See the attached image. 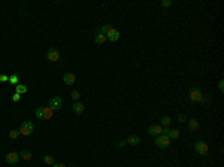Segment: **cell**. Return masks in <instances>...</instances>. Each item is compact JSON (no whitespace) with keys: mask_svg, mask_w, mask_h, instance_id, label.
I'll list each match as a JSON object with an SVG mask.
<instances>
[{"mask_svg":"<svg viewBox=\"0 0 224 167\" xmlns=\"http://www.w3.org/2000/svg\"><path fill=\"white\" fill-rule=\"evenodd\" d=\"M188 100L190 101H196V103H202L203 101V92L200 88L193 87L188 90Z\"/></svg>","mask_w":224,"mask_h":167,"instance_id":"6da1fadb","label":"cell"},{"mask_svg":"<svg viewBox=\"0 0 224 167\" xmlns=\"http://www.w3.org/2000/svg\"><path fill=\"white\" fill-rule=\"evenodd\" d=\"M35 133V124L32 121H24L21 127H19V134L23 136H32Z\"/></svg>","mask_w":224,"mask_h":167,"instance_id":"7a4b0ae2","label":"cell"},{"mask_svg":"<svg viewBox=\"0 0 224 167\" xmlns=\"http://www.w3.org/2000/svg\"><path fill=\"white\" fill-rule=\"evenodd\" d=\"M169 145H170V139L167 136L160 134V136L155 137V146H158V148H169Z\"/></svg>","mask_w":224,"mask_h":167,"instance_id":"3957f363","label":"cell"},{"mask_svg":"<svg viewBox=\"0 0 224 167\" xmlns=\"http://www.w3.org/2000/svg\"><path fill=\"white\" fill-rule=\"evenodd\" d=\"M194 151L197 152L199 155H206L209 148H208V143L203 142V140H199V142L194 143Z\"/></svg>","mask_w":224,"mask_h":167,"instance_id":"277c9868","label":"cell"},{"mask_svg":"<svg viewBox=\"0 0 224 167\" xmlns=\"http://www.w3.org/2000/svg\"><path fill=\"white\" fill-rule=\"evenodd\" d=\"M162 134L164 136H167L169 139H178L179 137V130H176V128H169V127H164Z\"/></svg>","mask_w":224,"mask_h":167,"instance_id":"5b68a950","label":"cell"},{"mask_svg":"<svg viewBox=\"0 0 224 167\" xmlns=\"http://www.w3.org/2000/svg\"><path fill=\"white\" fill-rule=\"evenodd\" d=\"M46 58L52 61V63H55V61H58L60 60V52L57 48H50L48 52H46Z\"/></svg>","mask_w":224,"mask_h":167,"instance_id":"8992f818","label":"cell"},{"mask_svg":"<svg viewBox=\"0 0 224 167\" xmlns=\"http://www.w3.org/2000/svg\"><path fill=\"white\" fill-rule=\"evenodd\" d=\"M52 110H58V109L63 106V99L61 97H52L50 100V105H48Z\"/></svg>","mask_w":224,"mask_h":167,"instance_id":"52a82bcc","label":"cell"},{"mask_svg":"<svg viewBox=\"0 0 224 167\" xmlns=\"http://www.w3.org/2000/svg\"><path fill=\"white\" fill-rule=\"evenodd\" d=\"M106 39L111 42H117L120 39V30H117V28H111L108 33H106Z\"/></svg>","mask_w":224,"mask_h":167,"instance_id":"ba28073f","label":"cell"},{"mask_svg":"<svg viewBox=\"0 0 224 167\" xmlns=\"http://www.w3.org/2000/svg\"><path fill=\"white\" fill-rule=\"evenodd\" d=\"M162 131H163V128H162V125L158 124L149 125V128H148V134H151V136H160Z\"/></svg>","mask_w":224,"mask_h":167,"instance_id":"9c48e42d","label":"cell"},{"mask_svg":"<svg viewBox=\"0 0 224 167\" xmlns=\"http://www.w3.org/2000/svg\"><path fill=\"white\" fill-rule=\"evenodd\" d=\"M18 161H19V154H17V152H9L6 155V163L8 164H17Z\"/></svg>","mask_w":224,"mask_h":167,"instance_id":"30bf717a","label":"cell"},{"mask_svg":"<svg viewBox=\"0 0 224 167\" xmlns=\"http://www.w3.org/2000/svg\"><path fill=\"white\" fill-rule=\"evenodd\" d=\"M84 109H85V106H84V103H81V101H75V103L72 105V112L76 113V115H81V113L84 112Z\"/></svg>","mask_w":224,"mask_h":167,"instance_id":"8fae6325","label":"cell"},{"mask_svg":"<svg viewBox=\"0 0 224 167\" xmlns=\"http://www.w3.org/2000/svg\"><path fill=\"white\" fill-rule=\"evenodd\" d=\"M187 125H188V128L191 131H196L200 128V124H199L197 119H194V118H191V119H187Z\"/></svg>","mask_w":224,"mask_h":167,"instance_id":"7c38bea8","label":"cell"},{"mask_svg":"<svg viewBox=\"0 0 224 167\" xmlns=\"http://www.w3.org/2000/svg\"><path fill=\"white\" fill-rule=\"evenodd\" d=\"M75 81H76V76L73 73H64V76H63V82L66 85H72V84H75Z\"/></svg>","mask_w":224,"mask_h":167,"instance_id":"4fadbf2b","label":"cell"},{"mask_svg":"<svg viewBox=\"0 0 224 167\" xmlns=\"http://www.w3.org/2000/svg\"><path fill=\"white\" fill-rule=\"evenodd\" d=\"M126 142H127V145L138 146L139 143H140V137H139V136H129V137L126 139Z\"/></svg>","mask_w":224,"mask_h":167,"instance_id":"5bb4252c","label":"cell"},{"mask_svg":"<svg viewBox=\"0 0 224 167\" xmlns=\"http://www.w3.org/2000/svg\"><path fill=\"white\" fill-rule=\"evenodd\" d=\"M94 41H96V43H97V45H103L108 39H106V36H105V34H102V33H99V32H97V33H96Z\"/></svg>","mask_w":224,"mask_h":167,"instance_id":"9a60e30c","label":"cell"},{"mask_svg":"<svg viewBox=\"0 0 224 167\" xmlns=\"http://www.w3.org/2000/svg\"><path fill=\"white\" fill-rule=\"evenodd\" d=\"M52 113H54V110L50 106H43V119H51Z\"/></svg>","mask_w":224,"mask_h":167,"instance_id":"2e32d148","label":"cell"},{"mask_svg":"<svg viewBox=\"0 0 224 167\" xmlns=\"http://www.w3.org/2000/svg\"><path fill=\"white\" fill-rule=\"evenodd\" d=\"M19 158L26 160V161H30V160H32V152L27 151V149H23L21 152H19Z\"/></svg>","mask_w":224,"mask_h":167,"instance_id":"e0dca14e","label":"cell"},{"mask_svg":"<svg viewBox=\"0 0 224 167\" xmlns=\"http://www.w3.org/2000/svg\"><path fill=\"white\" fill-rule=\"evenodd\" d=\"M15 88H17L18 94H26V92H27V87H26V85H23V84H18Z\"/></svg>","mask_w":224,"mask_h":167,"instance_id":"ac0fdd59","label":"cell"},{"mask_svg":"<svg viewBox=\"0 0 224 167\" xmlns=\"http://www.w3.org/2000/svg\"><path fill=\"white\" fill-rule=\"evenodd\" d=\"M170 122H172V119H170V117L164 115V117L162 118V125H163V127H169V125H170Z\"/></svg>","mask_w":224,"mask_h":167,"instance_id":"d6986e66","label":"cell"},{"mask_svg":"<svg viewBox=\"0 0 224 167\" xmlns=\"http://www.w3.org/2000/svg\"><path fill=\"white\" fill-rule=\"evenodd\" d=\"M111 28H112V27H111L109 24H105V25H102V27H100L99 33H102V34H105V36H106V33H108V32H109Z\"/></svg>","mask_w":224,"mask_h":167,"instance_id":"ffe728a7","label":"cell"},{"mask_svg":"<svg viewBox=\"0 0 224 167\" xmlns=\"http://www.w3.org/2000/svg\"><path fill=\"white\" fill-rule=\"evenodd\" d=\"M43 163H45V164H50V166H54V158H52L51 155H45V157H43Z\"/></svg>","mask_w":224,"mask_h":167,"instance_id":"44dd1931","label":"cell"},{"mask_svg":"<svg viewBox=\"0 0 224 167\" xmlns=\"http://www.w3.org/2000/svg\"><path fill=\"white\" fill-rule=\"evenodd\" d=\"M9 82L14 84V85L17 87L18 82H19V79H18V76H17V75H11V76H9Z\"/></svg>","mask_w":224,"mask_h":167,"instance_id":"7402d4cb","label":"cell"},{"mask_svg":"<svg viewBox=\"0 0 224 167\" xmlns=\"http://www.w3.org/2000/svg\"><path fill=\"white\" fill-rule=\"evenodd\" d=\"M18 136H19V130H12V131H9V137H11V139H17Z\"/></svg>","mask_w":224,"mask_h":167,"instance_id":"603a6c76","label":"cell"},{"mask_svg":"<svg viewBox=\"0 0 224 167\" xmlns=\"http://www.w3.org/2000/svg\"><path fill=\"white\" fill-rule=\"evenodd\" d=\"M36 117L39 118V119H43V106L42 108H37V110H36Z\"/></svg>","mask_w":224,"mask_h":167,"instance_id":"cb8c5ba5","label":"cell"},{"mask_svg":"<svg viewBox=\"0 0 224 167\" xmlns=\"http://www.w3.org/2000/svg\"><path fill=\"white\" fill-rule=\"evenodd\" d=\"M70 96H72V99H73V100H79V97H81V92L79 91H72V94H70Z\"/></svg>","mask_w":224,"mask_h":167,"instance_id":"d4e9b609","label":"cell"},{"mask_svg":"<svg viewBox=\"0 0 224 167\" xmlns=\"http://www.w3.org/2000/svg\"><path fill=\"white\" fill-rule=\"evenodd\" d=\"M170 5H172V0H163V2H162V6H163V8H169Z\"/></svg>","mask_w":224,"mask_h":167,"instance_id":"484cf974","label":"cell"},{"mask_svg":"<svg viewBox=\"0 0 224 167\" xmlns=\"http://www.w3.org/2000/svg\"><path fill=\"white\" fill-rule=\"evenodd\" d=\"M218 90H220V92H224V81L223 79L218 82Z\"/></svg>","mask_w":224,"mask_h":167,"instance_id":"4316f807","label":"cell"},{"mask_svg":"<svg viewBox=\"0 0 224 167\" xmlns=\"http://www.w3.org/2000/svg\"><path fill=\"white\" fill-rule=\"evenodd\" d=\"M19 99H21V94H18V92H15V94L12 96V100L15 101V103H17V101H19Z\"/></svg>","mask_w":224,"mask_h":167,"instance_id":"83f0119b","label":"cell"},{"mask_svg":"<svg viewBox=\"0 0 224 167\" xmlns=\"http://www.w3.org/2000/svg\"><path fill=\"white\" fill-rule=\"evenodd\" d=\"M178 119H179V122H187V117L181 113V115H178Z\"/></svg>","mask_w":224,"mask_h":167,"instance_id":"f1b7e54d","label":"cell"},{"mask_svg":"<svg viewBox=\"0 0 224 167\" xmlns=\"http://www.w3.org/2000/svg\"><path fill=\"white\" fill-rule=\"evenodd\" d=\"M127 145V142L126 140H118V143H117V148H123V146H126Z\"/></svg>","mask_w":224,"mask_h":167,"instance_id":"f546056e","label":"cell"},{"mask_svg":"<svg viewBox=\"0 0 224 167\" xmlns=\"http://www.w3.org/2000/svg\"><path fill=\"white\" fill-rule=\"evenodd\" d=\"M8 81H9V76L0 75V82H8Z\"/></svg>","mask_w":224,"mask_h":167,"instance_id":"4dcf8cb0","label":"cell"},{"mask_svg":"<svg viewBox=\"0 0 224 167\" xmlns=\"http://www.w3.org/2000/svg\"><path fill=\"white\" fill-rule=\"evenodd\" d=\"M52 167H66V164H54Z\"/></svg>","mask_w":224,"mask_h":167,"instance_id":"1f68e13d","label":"cell"}]
</instances>
